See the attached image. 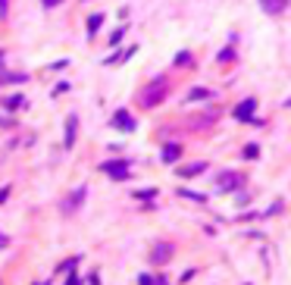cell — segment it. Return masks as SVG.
<instances>
[{"label":"cell","instance_id":"1","mask_svg":"<svg viewBox=\"0 0 291 285\" xmlns=\"http://www.w3.org/2000/svg\"><path fill=\"white\" fill-rule=\"evenodd\" d=\"M166 91H169V82L166 79H154V82H148V88L138 91V103L144 106V110H154V106L166 97Z\"/></svg>","mask_w":291,"mask_h":285},{"label":"cell","instance_id":"2","mask_svg":"<svg viewBox=\"0 0 291 285\" xmlns=\"http://www.w3.org/2000/svg\"><path fill=\"white\" fill-rule=\"evenodd\" d=\"M100 169H103L106 175H113L116 182H125V179H129V160H106Z\"/></svg>","mask_w":291,"mask_h":285},{"label":"cell","instance_id":"3","mask_svg":"<svg viewBox=\"0 0 291 285\" xmlns=\"http://www.w3.org/2000/svg\"><path fill=\"white\" fill-rule=\"evenodd\" d=\"M241 185H244V175H238V172H223L220 182H216V191L226 194V191H235V188H241Z\"/></svg>","mask_w":291,"mask_h":285},{"label":"cell","instance_id":"4","mask_svg":"<svg viewBox=\"0 0 291 285\" xmlns=\"http://www.w3.org/2000/svg\"><path fill=\"white\" fill-rule=\"evenodd\" d=\"M253 110H257V100L247 97V100H241L238 106H235V119H241V122H253Z\"/></svg>","mask_w":291,"mask_h":285},{"label":"cell","instance_id":"5","mask_svg":"<svg viewBox=\"0 0 291 285\" xmlns=\"http://www.w3.org/2000/svg\"><path fill=\"white\" fill-rule=\"evenodd\" d=\"M85 194H88V188H76V191H72L69 198L63 201V213H76V210L85 204Z\"/></svg>","mask_w":291,"mask_h":285},{"label":"cell","instance_id":"6","mask_svg":"<svg viewBox=\"0 0 291 285\" xmlns=\"http://www.w3.org/2000/svg\"><path fill=\"white\" fill-rule=\"evenodd\" d=\"M151 260H154V263H169V260H172V244H166V241H157V244H154V254H151Z\"/></svg>","mask_w":291,"mask_h":285},{"label":"cell","instance_id":"7","mask_svg":"<svg viewBox=\"0 0 291 285\" xmlns=\"http://www.w3.org/2000/svg\"><path fill=\"white\" fill-rule=\"evenodd\" d=\"M113 126H116L119 132H135V119L125 113V110H116V113H113Z\"/></svg>","mask_w":291,"mask_h":285},{"label":"cell","instance_id":"8","mask_svg":"<svg viewBox=\"0 0 291 285\" xmlns=\"http://www.w3.org/2000/svg\"><path fill=\"white\" fill-rule=\"evenodd\" d=\"M76 129H79V116L76 113H69V119H66V135H63V145H66V151L76 145Z\"/></svg>","mask_w":291,"mask_h":285},{"label":"cell","instance_id":"9","mask_svg":"<svg viewBox=\"0 0 291 285\" xmlns=\"http://www.w3.org/2000/svg\"><path fill=\"white\" fill-rule=\"evenodd\" d=\"M207 169V163L204 160H197V163H188V166H178V175L181 179H194V175H201Z\"/></svg>","mask_w":291,"mask_h":285},{"label":"cell","instance_id":"10","mask_svg":"<svg viewBox=\"0 0 291 285\" xmlns=\"http://www.w3.org/2000/svg\"><path fill=\"white\" fill-rule=\"evenodd\" d=\"M178 157H181V148H178V145H166V148H163V154H160L163 163H175Z\"/></svg>","mask_w":291,"mask_h":285},{"label":"cell","instance_id":"11","mask_svg":"<svg viewBox=\"0 0 291 285\" xmlns=\"http://www.w3.org/2000/svg\"><path fill=\"white\" fill-rule=\"evenodd\" d=\"M263 4V10L269 13V16H279L282 10H285V0H260Z\"/></svg>","mask_w":291,"mask_h":285},{"label":"cell","instance_id":"12","mask_svg":"<svg viewBox=\"0 0 291 285\" xmlns=\"http://www.w3.org/2000/svg\"><path fill=\"white\" fill-rule=\"evenodd\" d=\"M210 97H213V91H207V88H191L185 100L191 103V100H210Z\"/></svg>","mask_w":291,"mask_h":285},{"label":"cell","instance_id":"13","mask_svg":"<svg viewBox=\"0 0 291 285\" xmlns=\"http://www.w3.org/2000/svg\"><path fill=\"white\" fill-rule=\"evenodd\" d=\"M4 106H7L10 113H13V110H22V106H25V97H22V94H13V97L4 100Z\"/></svg>","mask_w":291,"mask_h":285},{"label":"cell","instance_id":"14","mask_svg":"<svg viewBox=\"0 0 291 285\" xmlns=\"http://www.w3.org/2000/svg\"><path fill=\"white\" fill-rule=\"evenodd\" d=\"M178 194L188 198V201H194V204H207V194H197V191H188V188H178Z\"/></svg>","mask_w":291,"mask_h":285},{"label":"cell","instance_id":"15","mask_svg":"<svg viewBox=\"0 0 291 285\" xmlns=\"http://www.w3.org/2000/svg\"><path fill=\"white\" fill-rule=\"evenodd\" d=\"M100 25H103V16H100V13H97V16H91V19H88V38H94Z\"/></svg>","mask_w":291,"mask_h":285},{"label":"cell","instance_id":"16","mask_svg":"<svg viewBox=\"0 0 291 285\" xmlns=\"http://www.w3.org/2000/svg\"><path fill=\"white\" fill-rule=\"evenodd\" d=\"M28 76H22V73H4V76H0V85H19V82H25Z\"/></svg>","mask_w":291,"mask_h":285},{"label":"cell","instance_id":"17","mask_svg":"<svg viewBox=\"0 0 291 285\" xmlns=\"http://www.w3.org/2000/svg\"><path fill=\"white\" fill-rule=\"evenodd\" d=\"M135 198H138V201H141V198H144V201H151V198H157V188H144V191H135Z\"/></svg>","mask_w":291,"mask_h":285},{"label":"cell","instance_id":"18","mask_svg":"<svg viewBox=\"0 0 291 285\" xmlns=\"http://www.w3.org/2000/svg\"><path fill=\"white\" fill-rule=\"evenodd\" d=\"M257 157H260V148L257 145H247L244 148V160H257Z\"/></svg>","mask_w":291,"mask_h":285},{"label":"cell","instance_id":"19","mask_svg":"<svg viewBox=\"0 0 291 285\" xmlns=\"http://www.w3.org/2000/svg\"><path fill=\"white\" fill-rule=\"evenodd\" d=\"M122 38H125V28H116V31H113V34H110V44H113V47H116V44H119V41H122Z\"/></svg>","mask_w":291,"mask_h":285},{"label":"cell","instance_id":"20","mask_svg":"<svg viewBox=\"0 0 291 285\" xmlns=\"http://www.w3.org/2000/svg\"><path fill=\"white\" fill-rule=\"evenodd\" d=\"M175 63H178V66H185V63H191V53H188V50H181L178 57H175Z\"/></svg>","mask_w":291,"mask_h":285},{"label":"cell","instance_id":"21","mask_svg":"<svg viewBox=\"0 0 291 285\" xmlns=\"http://www.w3.org/2000/svg\"><path fill=\"white\" fill-rule=\"evenodd\" d=\"M138 285H157V279H151L148 273H141V276H138Z\"/></svg>","mask_w":291,"mask_h":285},{"label":"cell","instance_id":"22","mask_svg":"<svg viewBox=\"0 0 291 285\" xmlns=\"http://www.w3.org/2000/svg\"><path fill=\"white\" fill-rule=\"evenodd\" d=\"M7 13H10V0H0V19H7Z\"/></svg>","mask_w":291,"mask_h":285},{"label":"cell","instance_id":"23","mask_svg":"<svg viewBox=\"0 0 291 285\" xmlns=\"http://www.w3.org/2000/svg\"><path fill=\"white\" fill-rule=\"evenodd\" d=\"M7 198H10V185H4V188H0V204H4Z\"/></svg>","mask_w":291,"mask_h":285},{"label":"cell","instance_id":"24","mask_svg":"<svg viewBox=\"0 0 291 285\" xmlns=\"http://www.w3.org/2000/svg\"><path fill=\"white\" fill-rule=\"evenodd\" d=\"M57 4H60V0H41V7H47V10H50V7H57Z\"/></svg>","mask_w":291,"mask_h":285},{"label":"cell","instance_id":"25","mask_svg":"<svg viewBox=\"0 0 291 285\" xmlns=\"http://www.w3.org/2000/svg\"><path fill=\"white\" fill-rule=\"evenodd\" d=\"M0 126H13V122H10L7 116H0Z\"/></svg>","mask_w":291,"mask_h":285},{"label":"cell","instance_id":"26","mask_svg":"<svg viewBox=\"0 0 291 285\" xmlns=\"http://www.w3.org/2000/svg\"><path fill=\"white\" fill-rule=\"evenodd\" d=\"M7 244H10V241H7V235H0V247H7Z\"/></svg>","mask_w":291,"mask_h":285},{"label":"cell","instance_id":"27","mask_svg":"<svg viewBox=\"0 0 291 285\" xmlns=\"http://www.w3.org/2000/svg\"><path fill=\"white\" fill-rule=\"evenodd\" d=\"M157 285H169V282H166V276H160V279H157Z\"/></svg>","mask_w":291,"mask_h":285},{"label":"cell","instance_id":"28","mask_svg":"<svg viewBox=\"0 0 291 285\" xmlns=\"http://www.w3.org/2000/svg\"><path fill=\"white\" fill-rule=\"evenodd\" d=\"M69 285H79V276H69Z\"/></svg>","mask_w":291,"mask_h":285},{"label":"cell","instance_id":"29","mask_svg":"<svg viewBox=\"0 0 291 285\" xmlns=\"http://www.w3.org/2000/svg\"><path fill=\"white\" fill-rule=\"evenodd\" d=\"M31 285H47V282H31Z\"/></svg>","mask_w":291,"mask_h":285},{"label":"cell","instance_id":"30","mask_svg":"<svg viewBox=\"0 0 291 285\" xmlns=\"http://www.w3.org/2000/svg\"><path fill=\"white\" fill-rule=\"evenodd\" d=\"M0 63H4V50H0Z\"/></svg>","mask_w":291,"mask_h":285},{"label":"cell","instance_id":"31","mask_svg":"<svg viewBox=\"0 0 291 285\" xmlns=\"http://www.w3.org/2000/svg\"><path fill=\"white\" fill-rule=\"evenodd\" d=\"M285 106H291V100H288V103H285Z\"/></svg>","mask_w":291,"mask_h":285},{"label":"cell","instance_id":"32","mask_svg":"<svg viewBox=\"0 0 291 285\" xmlns=\"http://www.w3.org/2000/svg\"><path fill=\"white\" fill-rule=\"evenodd\" d=\"M85 4H88V0H85Z\"/></svg>","mask_w":291,"mask_h":285}]
</instances>
